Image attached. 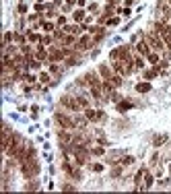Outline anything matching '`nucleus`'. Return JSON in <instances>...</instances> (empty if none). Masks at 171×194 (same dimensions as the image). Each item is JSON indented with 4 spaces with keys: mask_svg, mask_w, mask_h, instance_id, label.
<instances>
[{
    "mask_svg": "<svg viewBox=\"0 0 171 194\" xmlns=\"http://www.w3.org/2000/svg\"><path fill=\"white\" fill-rule=\"evenodd\" d=\"M144 39L148 41L151 50H155V52H163V50H165V41H163V37L157 33V31H153V33H147V35H144Z\"/></svg>",
    "mask_w": 171,
    "mask_h": 194,
    "instance_id": "obj_1",
    "label": "nucleus"
},
{
    "mask_svg": "<svg viewBox=\"0 0 171 194\" xmlns=\"http://www.w3.org/2000/svg\"><path fill=\"white\" fill-rule=\"evenodd\" d=\"M56 122H58L62 128H66V130H70V128H76L74 126V118H70V116H66V114H56Z\"/></svg>",
    "mask_w": 171,
    "mask_h": 194,
    "instance_id": "obj_2",
    "label": "nucleus"
},
{
    "mask_svg": "<svg viewBox=\"0 0 171 194\" xmlns=\"http://www.w3.org/2000/svg\"><path fill=\"white\" fill-rule=\"evenodd\" d=\"M64 58H66V54H64L62 48H49V58H48V60L58 62V60H64Z\"/></svg>",
    "mask_w": 171,
    "mask_h": 194,
    "instance_id": "obj_3",
    "label": "nucleus"
},
{
    "mask_svg": "<svg viewBox=\"0 0 171 194\" xmlns=\"http://www.w3.org/2000/svg\"><path fill=\"white\" fill-rule=\"evenodd\" d=\"M136 50H138V54H140V56H144V58H147V56L151 54V45H148L147 39H140V41L136 44Z\"/></svg>",
    "mask_w": 171,
    "mask_h": 194,
    "instance_id": "obj_4",
    "label": "nucleus"
},
{
    "mask_svg": "<svg viewBox=\"0 0 171 194\" xmlns=\"http://www.w3.org/2000/svg\"><path fill=\"white\" fill-rule=\"evenodd\" d=\"M99 75H101L103 81H109L113 75H116V72H113V68H109L107 64H101V66H99Z\"/></svg>",
    "mask_w": 171,
    "mask_h": 194,
    "instance_id": "obj_5",
    "label": "nucleus"
},
{
    "mask_svg": "<svg viewBox=\"0 0 171 194\" xmlns=\"http://www.w3.org/2000/svg\"><path fill=\"white\" fill-rule=\"evenodd\" d=\"M85 118H87L89 122H97V120H99V114H97L95 110H89V107H87V110H85Z\"/></svg>",
    "mask_w": 171,
    "mask_h": 194,
    "instance_id": "obj_6",
    "label": "nucleus"
},
{
    "mask_svg": "<svg viewBox=\"0 0 171 194\" xmlns=\"http://www.w3.org/2000/svg\"><path fill=\"white\" fill-rule=\"evenodd\" d=\"M89 45H91V39H89L87 35H85V37H80V39H78L76 50H85V48H89Z\"/></svg>",
    "mask_w": 171,
    "mask_h": 194,
    "instance_id": "obj_7",
    "label": "nucleus"
},
{
    "mask_svg": "<svg viewBox=\"0 0 171 194\" xmlns=\"http://www.w3.org/2000/svg\"><path fill=\"white\" fill-rule=\"evenodd\" d=\"M109 83H111L113 87H116V89H117V87H122V75H117V72H116V75H113L111 79H109Z\"/></svg>",
    "mask_w": 171,
    "mask_h": 194,
    "instance_id": "obj_8",
    "label": "nucleus"
},
{
    "mask_svg": "<svg viewBox=\"0 0 171 194\" xmlns=\"http://www.w3.org/2000/svg\"><path fill=\"white\" fill-rule=\"evenodd\" d=\"M134 68H144V60H142V56L138 54V56H134Z\"/></svg>",
    "mask_w": 171,
    "mask_h": 194,
    "instance_id": "obj_9",
    "label": "nucleus"
},
{
    "mask_svg": "<svg viewBox=\"0 0 171 194\" xmlns=\"http://www.w3.org/2000/svg\"><path fill=\"white\" fill-rule=\"evenodd\" d=\"M49 72H52V75H56V76H60V75H62V68H60L56 62H52V64H49Z\"/></svg>",
    "mask_w": 171,
    "mask_h": 194,
    "instance_id": "obj_10",
    "label": "nucleus"
},
{
    "mask_svg": "<svg viewBox=\"0 0 171 194\" xmlns=\"http://www.w3.org/2000/svg\"><path fill=\"white\" fill-rule=\"evenodd\" d=\"M153 182H155V180H153V176L147 171V174H144V186H142V190H144V188H151Z\"/></svg>",
    "mask_w": 171,
    "mask_h": 194,
    "instance_id": "obj_11",
    "label": "nucleus"
},
{
    "mask_svg": "<svg viewBox=\"0 0 171 194\" xmlns=\"http://www.w3.org/2000/svg\"><path fill=\"white\" fill-rule=\"evenodd\" d=\"M148 89H151V85H148V83H138V85H136V91H138V93H147Z\"/></svg>",
    "mask_w": 171,
    "mask_h": 194,
    "instance_id": "obj_12",
    "label": "nucleus"
},
{
    "mask_svg": "<svg viewBox=\"0 0 171 194\" xmlns=\"http://www.w3.org/2000/svg\"><path fill=\"white\" fill-rule=\"evenodd\" d=\"M27 39H29L31 44H35V41H41V37H39L37 33H33V31H27Z\"/></svg>",
    "mask_w": 171,
    "mask_h": 194,
    "instance_id": "obj_13",
    "label": "nucleus"
},
{
    "mask_svg": "<svg viewBox=\"0 0 171 194\" xmlns=\"http://www.w3.org/2000/svg\"><path fill=\"white\" fill-rule=\"evenodd\" d=\"M147 60L151 64H159V54H157V52H151V54L147 56Z\"/></svg>",
    "mask_w": 171,
    "mask_h": 194,
    "instance_id": "obj_14",
    "label": "nucleus"
},
{
    "mask_svg": "<svg viewBox=\"0 0 171 194\" xmlns=\"http://www.w3.org/2000/svg\"><path fill=\"white\" fill-rule=\"evenodd\" d=\"M76 99H78V103H80V107H83V110H87V107H89V99L85 97V95H78Z\"/></svg>",
    "mask_w": 171,
    "mask_h": 194,
    "instance_id": "obj_15",
    "label": "nucleus"
},
{
    "mask_svg": "<svg viewBox=\"0 0 171 194\" xmlns=\"http://www.w3.org/2000/svg\"><path fill=\"white\" fill-rule=\"evenodd\" d=\"M130 107H132V103H130V101H117V110H130Z\"/></svg>",
    "mask_w": 171,
    "mask_h": 194,
    "instance_id": "obj_16",
    "label": "nucleus"
},
{
    "mask_svg": "<svg viewBox=\"0 0 171 194\" xmlns=\"http://www.w3.org/2000/svg\"><path fill=\"white\" fill-rule=\"evenodd\" d=\"M54 39H56L54 35H44V37H41V44H44V45H52Z\"/></svg>",
    "mask_w": 171,
    "mask_h": 194,
    "instance_id": "obj_17",
    "label": "nucleus"
},
{
    "mask_svg": "<svg viewBox=\"0 0 171 194\" xmlns=\"http://www.w3.org/2000/svg\"><path fill=\"white\" fill-rule=\"evenodd\" d=\"M83 19H85V10H76V13H74V21H76V23H80Z\"/></svg>",
    "mask_w": 171,
    "mask_h": 194,
    "instance_id": "obj_18",
    "label": "nucleus"
},
{
    "mask_svg": "<svg viewBox=\"0 0 171 194\" xmlns=\"http://www.w3.org/2000/svg\"><path fill=\"white\" fill-rule=\"evenodd\" d=\"M157 72H159L157 68H153V70H144V79H153V76H155Z\"/></svg>",
    "mask_w": 171,
    "mask_h": 194,
    "instance_id": "obj_19",
    "label": "nucleus"
},
{
    "mask_svg": "<svg viewBox=\"0 0 171 194\" xmlns=\"http://www.w3.org/2000/svg\"><path fill=\"white\" fill-rule=\"evenodd\" d=\"M165 140H167V136H165V134H163V136H157V139H155V147H159V144H163Z\"/></svg>",
    "mask_w": 171,
    "mask_h": 194,
    "instance_id": "obj_20",
    "label": "nucleus"
},
{
    "mask_svg": "<svg viewBox=\"0 0 171 194\" xmlns=\"http://www.w3.org/2000/svg\"><path fill=\"white\" fill-rule=\"evenodd\" d=\"M44 29L45 31H54L56 27H54V23H49V21H48V23H44Z\"/></svg>",
    "mask_w": 171,
    "mask_h": 194,
    "instance_id": "obj_21",
    "label": "nucleus"
},
{
    "mask_svg": "<svg viewBox=\"0 0 171 194\" xmlns=\"http://www.w3.org/2000/svg\"><path fill=\"white\" fill-rule=\"evenodd\" d=\"M130 163H134V157H124L122 159V165H130Z\"/></svg>",
    "mask_w": 171,
    "mask_h": 194,
    "instance_id": "obj_22",
    "label": "nucleus"
},
{
    "mask_svg": "<svg viewBox=\"0 0 171 194\" xmlns=\"http://www.w3.org/2000/svg\"><path fill=\"white\" fill-rule=\"evenodd\" d=\"M21 52H23L25 56H31V48H29V45H23V48H21Z\"/></svg>",
    "mask_w": 171,
    "mask_h": 194,
    "instance_id": "obj_23",
    "label": "nucleus"
},
{
    "mask_svg": "<svg viewBox=\"0 0 171 194\" xmlns=\"http://www.w3.org/2000/svg\"><path fill=\"white\" fill-rule=\"evenodd\" d=\"M23 41H25V37H23V35L15 33V44H23Z\"/></svg>",
    "mask_w": 171,
    "mask_h": 194,
    "instance_id": "obj_24",
    "label": "nucleus"
},
{
    "mask_svg": "<svg viewBox=\"0 0 171 194\" xmlns=\"http://www.w3.org/2000/svg\"><path fill=\"white\" fill-rule=\"evenodd\" d=\"M91 153H93V155H103V149H101V147H95Z\"/></svg>",
    "mask_w": 171,
    "mask_h": 194,
    "instance_id": "obj_25",
    "label": "nucleus"
},
{
    "mask_svg": "<svg viewBox=\"0 0 171 194\" xmlns=\"http://www.w3.org/2000/svg\"><path fill=\"white\" fill-rule=\"evenodd\" d=\"M39 81H41V83H49V75H41Z\"/></svg>",
    "mask_w": 171,
    "mask_h": 194,
    "instance_id": "obj_26",
    "label": "nucleus"
},
{
    "mask_svg": "<svg viewBox=\"0 0 171 194\" xmlns=\"http://www.w3.org/2000/svg\"><path fill=\"white\" fill-rule=\"evenodd\" d=\"M101 169H103L101 163H93V171H101Z\"/></svg>",
    "mask_w": 171,
    "mask_h": 194,
    "instance_id": "obj_27",
    "label": "nucleus"
},
{
    "mask_svg": "<svg viewBox=\"0 0 171 194\" xmlns=\"http://www.w3.org/2000/svg\"><path fill=\"white\" fill-rule=\"evenodd\" d=\"M64 23H66V19H64V17H58V25H60V27H62V25H64Z\"/></svg>",
    "mask_w": 171,
    "mask_h": 194,
    "instance_id": "obj_28",
    "label": "nucleus"
},
{
    "mask_svg": "<svg viewBox=\"0 0 171 194\" xmlns=\"http://www.w3.org/2000/svg\"><path fill=\"white\" fill-rule=\"evenodd\" d=\"M72 2H74V0H66V4H72Z\"/></svg>",
    "mask_w": 171,
    "mask_h": 194,
    "instance_id": "obj_29",
    "label": "nucleus"
}]
</instances>
